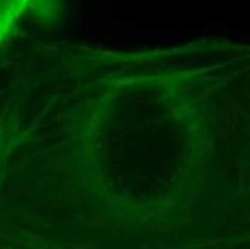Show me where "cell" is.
<instances>
[{
    "label": "cell",
    "mask_w": 250,
    "mask_h": 249,
    "mask_svg": "<svg viewBox=\"0 0 250 249\" xmlns=\"http://www.w3.org/2000/svg\"><path fill=\"white\" fill-rule=\"evenodd\" d=\"M36 2L42 0H0V36Z\"/></svg>",
    "instance_id": "6da1fadb"
}]
</instances>
